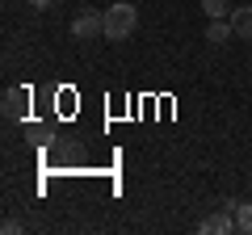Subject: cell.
Returning a JSON list of instances; mask_svg holds the SVG:
<instances>
[{
	"instance_id": "cell-2",
	"label": "cell",
	"mask_w": 252,
	"mask_h": 235,
	"mask_svg": "<svg viewBox=\"0 0 252 235\" xmlns=\"http://www.w3.org/2000/svg\"><path fill=\"white\" fill-rule=\"evenodd\" d=\"M135 29H139V9L130 0H118V4L105 9V38L109 42H126Z\"/></svg>"
},
{
	"instance_id": "cell-12",
	"label": "cell",
	"mask_w": 252,
	"mask_h": 235,
	"mask_svg": "<svg viewBox=\"0 0 252 235\" xmlns=\"http://www.w3.org/2000/svg\"><path fill=\"white\" fill-rule=\"evenodd\" d=\"M248 189H252V176H248Z\"/></svg>"
},
{
	"instance_id": "cell-11",
	"label": "cell",
	"mask_w": 252,
	"mask_h": 235,
	"mask_svg": "<svg viewBox=\"0 0 252 235\" xmlns=\"http://www.w3.org/2000/svg\"><path fill=\"white\" fill-rule=\"evenodd\" d=\"M30 4H34V9L42 13V9H55V4H63V0H30Z\"/></svg>"
},
{
	"instance_id": "cell-9",
	"label": "cell",
	"mask_w": 252,
	"mask_h": 235,
	"mask_svg": "<svg viewBox=\"0 0 252 235\" xmlns=\"http://www.w3.org/2000/svg\"><path fill=\"white\" fill-rule=\"evenodd\" d=\"M235 227H240L244 235H252V202H240V206H235Z\"/></svg>"
},
{
	"instance_id": "cell-3",
	"label": "cell",
	"mask_w": 252,
	"mask_h": 235,
	"mask_svg": "<svg viewBox=\"0 0 252 235\" xmlns=\"http://www.w3.org/2000/svg\"><path fill=\"white\" fill-rule=\"evenodd\" d=\"M0 114H4V122H26L30 118V88L9 84L4 97H0Z\"/></svg>"
},
{
	"instance_id": "cell-5",
	"label": "cell",
	"mask_w": 252,
	"mask_h": 235,
	"mask_svg": "<svg viewBox=\"0 0 252 235\" xmlns=\"http://www.w3.org/2000/svg\"><path fill=\"white\" fill-rule=\"evenodd\" d=\"M231 231H240V227H235V214L231 210H215V214H206L198 223V235H231Z\"/></svg>"
},
{
	"instance_id": "cell-10",
	"label": "cell",
	"mask_w": 252,
	"mask_h": 235,
	"mask_svg": "<svg viewBox=\"0 0 252 235\" xmlns=\"http://www.w3.org/2000/svg\"><path fill=\"white\" fill-rule=\"evenodd\" d=\"M0 231H4V235H21V223H17V218H9V223L0 227Z\"/></svg>"
},
{
	"instance_id": "cell-13",
	"label": "cell",
	"mask_w": 252,
	"mask_h": 235,
	"mask_svg": "<svg viewBox=\"0 0 252 235\" xmlns=\"http://www.w3.org/2000/svg\"><path fill=\"white\" fill-rule=\"evenodd\" d=\"M248 67H252V59H248Z\"/></svg>"
},
{
	"instance_id": "cell-8",
	"label": "cell",
	"mask_w": 252,
	"mask_h": 235,
	"mask_svg": "<svg viewBox=\"0 0 252 235\" xmlns=\"http://www.w3.org/2000/svg\"><path fill=\"white\" fill-rule=\"evenodd\" d=\"M231 9H235L231 0H202V13H206L210 21L215 17H231Z\"/></svg>"
},
{
	"instance_id": "cell-7",
	"label": "cell",
	"mask_w": 252,
	"mask_h": 235,
	"mask_svg": "<svg viewBox=\"0 0 252 235\" xmlns=\"http://www.w3.org/2000/svg\"><path fill=\"white\" fill-rule=\"evenodd\" d=\"M231 34H235V29H231V21H227V17H215V21H210V26H206V42H210V46L227 42V38H231Z\"/></svg>"
},
{
	"instance_id": "cell-4",
	"label": "cell",
	"mask_w": 252,
	"mask_h": 235,
	"mask_svg": "<svg viewBox=\"0 0 252 235\" xmlns=\"http://www.w3.org/2000/svg\"><path fill=\"white\" fill-rule=\"evenodd\" d=\"M72 38H80V42H89V38H105V13L97 9H84L72 17Z\"/></svg>"
},
{
	"instance_id": "cell-1",
	"label": "cell",
	"mask_w": 252,
	"mask_h": 235,
	"mask_svg": "<svg viewBox=\"0 0 252 235\" xmlns=\"http://www.w3.org/2000/svg\"><path fill=\"white\" fill-rule=\"evenodd\" d=\"M46 160L59 172H80L84 164H89V147H84L80 139H72V135H59V139L46 143Z\"/></svg>"
},
{
	"instance_id": "cell-6",
	"label": "cell",
	"mask_w": 252,
	"mask_h": 235,
	"mask_svg": "<svg viewBox=\"0 0 252 235\" xmlns=\"http://www.w3.org/2000/svg\"><path fill=\"white\" fill-rule=\"evenodd\" d=\"M231 29H235V38L252 42V4H235L231 9Z\"/></svg>"
}]
</instances>
